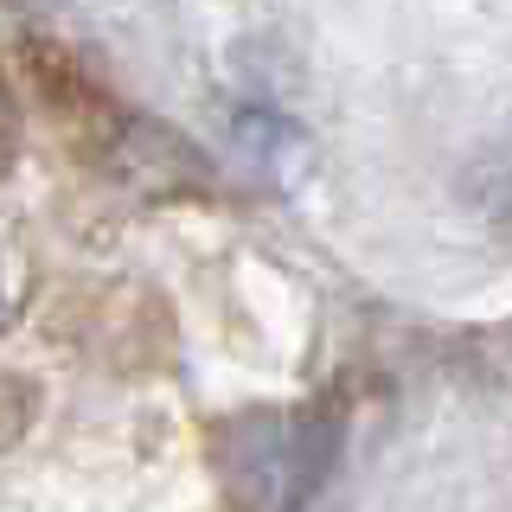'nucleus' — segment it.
Wrapping results in <instances>:
<instances>
[{"label": "nucleus", "mask_w": 512, "mask_h": 512, "mask_svg": "<svg viewBox=\"0 0 512 512\" xmlns=\"http://www.w3.org/2000/svg\"><path fill=\"white\" fill-rule=\"evenodd\" d=\"M340 423L327 404L308 410H244L212 429V468L237 512H295L327 480Z\"/></svg>", "instance_id": "obj_1"}, {"label": "nucleus", "mask_w": 512, "mask_h": 512, "mask_svg": "<svg viewBox=\"0 0 512 512\" xmlns=\"http://www.w3.org/2000/svg\"><path fill=\"white\" fill-rule=\"evenodd\" d=\"M7 314H13V288H7V269H0V327H7Z\"/></svg>", "instance_id": "obj_5"}, {"label": "nucleus", "mask_w": 512, "mask_h": 512, "mask_svg": "<svg viewBox=\"0 0 512 512\" xmlns=\"http://www.w3.org/2000/svg\"><path fill=\"white\" fill-rule=\"evenodd\" d=\"M461 205L474 212L480 231H493L500 244H512V122L500 135L480 141L474 160L461 167Z\"/></svg>", "instance_id": "obj_2"}, {"label": "nucleus", "mask_w": 512, "mask_h": 512, "mask_svg": "<svg viewBox=\"0 0 512 512\" xmlns=\"http://www.w3.org/2000/svg\"><path fill=\"white\" fill-rule=\"evenodd\" d=\"M26 423H32V384L13 378V372H0V448L20 442Z\"/></svg>", "instance_id": "obj_3"}, {"label": "nucleus", "mask_w": 512, "mask_h": 512, "mask_svg": "<svg viewBox=\"0 0 512 512\" xmlns=\"http://www.w3.org/2000/svg\"><path fill=\"white\" fill-rule=\"evenodd\" d=\"M13 154H20V103H13L7 77H0V173L13 167Z\"/></svg>", "instance_id": "obj_4"}]
</instances>
